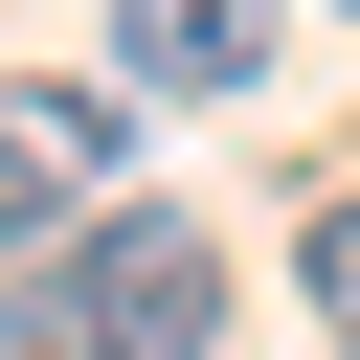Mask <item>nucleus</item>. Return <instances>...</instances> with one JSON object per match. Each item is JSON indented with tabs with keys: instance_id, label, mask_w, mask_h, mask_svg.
Returning a JSON list of instances; mask_svg holds the SVG:
<instances>
[{
	"instance_id": "2",
	"label": "nucleus",
	"mask_w": 360,
	"mask_h": 360,
	"mask_svg": "<svg viewBox=\"0 0 360 360\" xmlns=\"http://www.w3.org/2000/svg\"><path fill=\"white\" fill-rule=\"evenodd\" d=\"M270 0H112V90H248Z\"/></svg>"
},
{
	"instance_id": "1",
	"label": "nucleus",
	"mask_w": 360,
	"mask_h": 360,
	"mask_svg": "<svg viewBox=\"0 0 360 360\" xmlns=\"http://www.w3.org/2000/svg\"><path fill=\"white\" fill-rule=\"evenodd\" d=\"M202 315H225L202 225H180V202H90V225H68L45 270H22L0 360H202Z\"/></svg>"
},
{
	"instance_id": "4",
	"label": "nucleus",
	"mask_w": 360,
	"mask_h": 360,
	"mask_svg": "<svg viewBox=\"0 0 360 360\" xmlns=\"http://www.w3.org/2000/svg\"><path fill=\"white\" fill-rule=\"evenodd\" d=\"M338 22H360V0H338Z\"/></svg>"
},
{
	"instance_id": "3",
	"label": "nucleus",
	"mask_w": 360,
	"mask_h": 360,
	"mask_svg": "<svg viewBox=\"0 0 360 360\" xmlns=\"http://www.w3.org/2000/svg\"><path fill=\"white\" fill-rule=\"evenodd\" d=\"M292 315H315V338H338V360H360V180H338V202H315V225H292Z\"/></svg>"
}]
</instances>
